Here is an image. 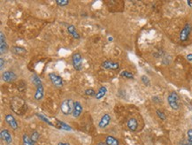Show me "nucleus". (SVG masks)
Segmentation results:
<instances>
[{"label":"nucleus","instance_id":"7c9ffc66","mask_svg":"<svg viewBox=\"0 0 192 145\" xmlns=\"http://www.w3.org/2000/svg\"><path fill=\"white\" fill-rule=\"evenodd\" d=\"M0 68H1V70H4V65H5V60H4V58H0Z\"/></svg>","mask_w":192,"mask_h":145},{"label":"nucleus","instance_id":"c756f323","mask_svg":"<svg viewBox=\"0 0 192 145\" xmlns=\"http://www.w3.org/2000/svg\"><path fill=\"white\" fill-rule=\"evenodd\" d=\"M187 137H188V140L192 143V129H189L188 130V132H187Z\"/></svg>","mask_w":192,"mask_h":145},{"label":"nucleus","instance_id":"473e14b6","mask_svg":"<svg viewBox=\"0 0 192 145\" xmlns=\"http://www.w3.org/2000/svg\"><path fill=\"white\" fill-rule=\"evenodd\" d=\"M57 145H70L68 143H66V142H60V143H59Z\"/></svg>","mask_w":192,"mask_h":145},{"label":"nucleus","instance_id":"ddd939ff","mask_svg":"<svg viewBox=\"0 0 192 145\" xmlns=\"http://www.w3.org/2000/svg\"><path fill=\"white\" fill-rule=\"evenodd\" d=\"M82 111H83V108H82V104L80 102H78V101L74 102L73 103V112H72V115H73V118H78L82 113Z\"/></svg>","mask_w":192,"mask_h":145},{"label":"nucleus","instance_id":"a211bd4d","mask_svg":"<svg viewBox=\"0 0 192 145\" xmlns=\"http://www.w3.org/2000/svg\"><path fill=\"white\" fill-rule=\"evenodd\" d=\"M105 143L107 145H119V141L115 137L111 136H106V138H105Z\"/></svg>","mask_w":192,"mask_h":145},{"label":"nucleus","instance_id":"72a5a7b5","mask_svg":"<svg viewBox=\"0 0 192 145\" xmlns=\"http://www.w3.org/2000/svg\"><path fill=\"white\" fill-rule=\"evenodd\" d=\"M97 145H107L105 143H103V142H101V143H98Z\"/></svg>","mask_w":192,"mask_h":145},{"label":"nucleus","instance_id":"412c9836","mask_svg":"<svg viewBox=\"0 0 192 145\" xmlns=\"http://www.w3.org/2000/svg\"><path fill=\"white\" fill-rule=\"evenodd\" d=\"M57 123H58V127H59V128H61V129H64V130H71V127H70L69 125L66 124V123L60 121V120H59V119H57Z\"/></svg>","mask_w":192,"mask_h":145},{"label":"nucleus","instance_id":"c85d7f7f","mask_svg":"<svg viewBox=\"0 0 192 145\" xmlns=\"http://www.w3.org/2000/svg\"><path fill=\"white\" fill-rule=\"evenodd\" d=\"M178 145H192V143L191 142H190V141L187 139V140H183V141H181Z\"/></svg>","mask_w":192,"mask_h":145},{"label":"nucleus","instance_id":"cd10ccee","mask_svg":"<svg viewBox=\"0 0 192 145\" xmlns=\"http://www.w3.org/2000/svg\"><path fill=\"white\" fill-rule=\"evenodd\" d=\"M142 81H143V82L145 84V85H150V80L148 79V77L147 76H145V75H143L142 76Z\"/></svg>","mask_w":192,"mask_h":145},{"label":"nucleus","instance_id":"4be33fe9","mask_svg":"<svg viewBox=\"0 0 192 145\" xmlns=\"http://www.w3.org/2000/svg\"><path fill=\"white\" fill-rule=\"evenodd\" d=\"M120 76L127 78V79H134V74L128 71H122L120 72Z\"/></svg>","mask_w":192,"mask_h":145},{"label":"nucleus","instance_id":"9d476101","mask_svg":"<svg viewBox=\"0 0 192 145\" xmlns=\"http://www.w3.org/2000/svg\"><path fill=\"white\" fill-rule=\"evenodd\" d=\"M8 51V44L6 42L5 36L4 35L3 32H0V52L1 55L6 53Z\"/></svg>","mask_w":192,"mask_h":145},{"label":"nucleus","instance_id":"f8f14e48","mask_svg":"<svg viewBox=\"0 0 192 145\" xmlns=\"http://www.w3.org/2000/svg\"><path fill=\"white\" fill-rule=\"evenodd\" d=\"M0 136H1L2 141L5 142V143L11 144V143H12V135H11V133L9 132V130H7V129H3V130H1Z\"/></svg>","mask_w":192,"mask_h":145},{"label":"nucleus","instance_id":"6e6552de","mask_svg":"<svg viewBox=\"0 0 192 145\" xmlns=\"http://www.w3.org/2000/svg\"><path fill=\"white\" fill-rule=\"evenodd\" d=\"M101 66L104 68V69H107V70H118L119 68V64L118 62H115V61H112V60H105L104 61Z\"/></svg>","mask_w":192,"mask_h":145},{"label":"nucleus","instance_id":"5701e85b","mask_svg":"<svg viewBox=\"0 0 192 145\" xmlns=\"http://www.w3.org/2000/svg\"><path fill=\"white\" fill-rule=\"evenodd\" d=\"M30 137H31V139H32V141L34 143H37V141H38V139H39V137H40V134L37 131H33L32 132V135H31Z\"/></svg>","mask_w":192,"mask_h":145},{"label":"nucleus","instance_id":"0eeeda50","mask_svg":"<svg viewBox=\"0 0 192 145\" xmlns=\"http://www.w3.org/2000/svg\"><path fill=\"white\" fill-rule=\"evenodd\" d=\"M191 29H192V27L190 24H189V23H187L184 27H183V29H182V31H181V34H180V40L182 41V42H184V41H186L188 38H189V36L190 35V33H191Z\"/></svg>","mask_w":192,"mask_h":145},{"label":"nucleus","instance_id":"7ed1b4c3","mask_svg":"<svg viewBox=\"0 0 192 145\" xmlns=\"http://www.w3.org/2000/svg\"><path fill=\"white\" fill-rule=\"evenodd\" d=\"M73 100L71 98H66L65 99L62 103H61V105H60V110H61V112L67 116V115H70L72 114L73 112Z\"/></svg>","mask_w":192,"mask_h":145},{"label":"nucleus","instance_id":"2eb2a0df","mask_svg":"<svg viewBox=\"0 0 192 145\" xmlns=\"http://www.w3.org/2000/svg\"><path fill=\"white\" fill-rule=\"evenodd\" d=\"M66 29H67V32L71 35V36H73V38H75V39H80V34L78 33V31L76 30V28L75 27L73 26V25H67V27H66Z\"/></svg>","mask_w":192,"mask_h":145},{"label":"nucleus","instance_id":"6ab92c4d","mask_svg":"<svg viewBox=\"0 0 192 145\" xmlns=\"http://www.w3.org/2000/svg\"><path fill=\"white\" fill-rule=\"evenodd\" d=\"M22 143L23 145H35V143L32 141L31 137L27 134H24L22 136Z\"/></svg>","mask_w":192,"mask_h":145},{"label":"nucleus","instance_id":"20e7f679","mask_svg":"<svg viewBox=\"0 0 192 145\" xmlns=\"http://www.w3.org/2000/svg\"><path fill=\"white\" fill-rule=\"evenodd\" d=\"M167 102L170 105V107L173 110H178L180 108V98L178 94L175 91H172L168 97H167Z\"/></svg>","mask_w":192,"mask_h":145},{"label":"nucleus","instance_id":"aec40b11","mask_svg":"<svg viewBox=\"0 0 192 145\" xmlns=\"http://www.w3.org/2000/svg\"><path fill=\"white\" fill-rule=\"evenodd\" d=\"M12 51L14 53V54L17 55H22L26 53V50L22 47H19V46H14L12 48Z\"/></svg>","mask_w":192,"mask_h":145},{"label":"nucleus","instance_id":"2f4dec72","mask_svg":"<svg viewBox=\"0 0 192 145\" xmlns=\"http://www.w3.org/2000/svg\"><path fill=\"white\" fill-rule=\"evenodd\" d=\"M186 58H187L188 61H190V63H192V53L187 55V56H186Z\"/></svg>","mask_w":192,"mask_h":145},{"label":"nucleus","instance_id":"9b49d317","mask_svg":"<svg viewBox=\"0 0 192 145\" xmlns=\"http://www.w3.org/2000/svg\"><path fill=\"white\" fill-rule=\"evenodd\" d=\"M5 122L8 124V126L12 129H13V130L18 129V122L12 114H6L5 117Z\"/></svg>","mask_w":192,"mask_h":145},{"label":"nucleus","instance_id":"b1692460","mask_svg":"<svg viewBox=\"0 0 192 145\" xmlns=\"http://www.w3.org/2000/svg\"><path fill=\"white\" fill-rule=\"evenodd\" d=\"M56 4H57L59 6L64 7V6H66V5L69 4V1H67V0H57V1H56Z\"/></svg>","mask_w":192,"mask_h":145},{"label":"nucleus","instance_id":"393cba45","mask_svg":"<svg viewBox=\"0 0 192 145\" xmlns=\"http://www.w3.org/2000/svg\"><path fill=\"white\" fill-rule=\"evenodd\" d=\"M85 95L88 96V97H95L96 96V91L94 90L93 89H87L86 90L84 91Z\"/></svg>","mask_w":192,"mask_h":145},{"label":"nucleus","instance_id":"f3484780","mask_svg":"<svg viewBox=\"0 0 192 145\" xmlns=\"http://www.w3.org/2000/svg\"><path fill=\"white\" fill-rule=\"evenodd\" d=\"M128 129L130 130V131H136L137 129V127H138V123H137V120L136 118H129L128 120Z\"/></svg>","mask_w":192,"mask_h":145},{"label":"nucleus","instance_id":"f03ea898","mask_svg":"<svg viewBox=\"0 0 192 145\" xmlns=\"http://www.w3.org/2000/svg\"><path fill=\"white\" fill-rule=\"evenodd\" d=\"M31 80H32V82L35 84V86L37 88L34 98L37 101H41L44 98V89L42 81H41V79L38 77V75H37V74H33L31 76Z\"/></svg>","mask_w":192,"mask_h":145},{"label":"nucleus","instance_id":"f257e3e1","mask_svg":"<svg viewBox=\"0 0 192 145\" xmlns=\"http://www.w3.org/2000/svg\"><path fill=\"white\" fill-rule=\"evenodd\" d=\"M11 109L17 115H23L27 110V103L21 97H15L11 100Z\"/></svg>","mask_w":192,"mask_h":145},{"label":"nucleus","instance_id":"4468645a","mask_svg":"<svg viewBox=\"0 0 192 145\" xmlns=\"http://www.w3.org/2000/svg\"><path fill=\"white\" fill-rule=\"evenodd\" d=\"M111 119H112V118H111V116H110L108 113L104 114V115L102 116V118H101L100 120H99V122H98V127H100V128H105V127H106L110 124Z\"/></svg>","mask_w":192,"mask_h":145},{"label":"nucleus","instance_id":"1a4fd4ad","mask_svg":"<svg viewBox=\"0 0 192 145\" xmlns=\"http://www.w3.org/2000/svg\"><path fill=\"white\" fill-rule=\"evenodd\" d=\"M2 79L5 82H12L17 79V74L13 71H5L2 73Z\"/></svg>","mask_w":192,"mask_h":145},{"label":"nucleus","instance_id":"dca6fc26","mask_svg":"<svg viewBox=\"0 0 192 145\" xmlns=\"http://www.w3.org/2000/svg\"><path fill=\"white\" fill-rule=\"evenodd\" d=\"M106 93H107V89H106V87L102 86V87L99 88V90H98V92H97V94H96V96H95V99L97 100L102 99V98L106 95Z\"/></svg>","mask_w":192,"mask_h":145},{"label":"nucleus","instance_id":"bb28decb","mask_svg":"<svg viewBox=\"0 0 192 145\" xmlns=\"http://www.w3.org/2000/svg\"><path fill=\"white\" fill-rule=\"evenodd\" d=\"M157 115L158 116V118H160V119H162V120H165V118H166V117H165V115L164 113L161 111H159V110H157Z\"/></svg>","mask_w":192,"mask_h":145},{"label":"nucleus","instance_id":"a878e982","mask_svg":"<svg viewBox=\"0 0 192 145\" xmlns=\"http://www.w3.org/2000/svg\"><path fill=\"white\" fill-rule=\"evenodd\" d=\"M37 116L39 118H41V119H42L43 121H44L45 123H47L48 125H50V126H52V127H53V124H52V122H51V121H50V120H49L48 118H45L44 116H43L42 114H39V113H37Z\"/></svg>","mask_w":192,"mask_h":145},{"label":"nucleus","instance_id":"39448f33","mask_svg":"<svg viewBox=\"0 0 192 145\" xmlns=\"http://www.w3.org/2000/svg\"><path fill=\"white\" fill-rule=\"evenodd\" d=\"M72 64L73 68L76 71H81L82 69V58L79 52H76L72 56Z\"/></svg>","mask_w":192,"mask_h":145},{"label":"nucleus","instance_id":"423d86ee","mask_svg":"<svg viewBox=\"0 0 192 145\" xmlns=\"http://www.w3.org/2000/svg\"><path fill=\"white\" fill-rule=\"evenodd\" d=\"M49 78H50V81L52 82V83L55 87L61 88L63 86V79L59 75L56 74L54 72H51V73H49Z\"/></svg>","mask_w":192,"mask_h":145}]
</instances>
